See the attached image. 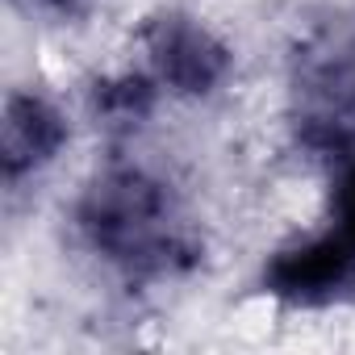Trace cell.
Instances as JSON below:
<instances>
[{
    "mask_svg": "<svg viewBox=\"0 0 355 355\" xmlns=\"http://www.w3.org/2000/svg\"><path fill=\"white\" fill-rule=\"evenodd\" d=\"M84 230L92 247L125 272H167L184 255V239L163 189L138 171L109 175L88 193Z\"/></svg>",
    "mask_w": 355,
    "mask_h": 355,
    "instance_id": "1",
    "label": "cell"
},
{
    "mask_svg": "<svg viewBox=\"0 0 355 355\" xmlns=\"http://www.w3.org/2000/svg\"><path fill=\"white\" fill-rule=\"evenodd\" d=\"M297 92L313 142H355V21L334 26L305 51Z\"/></svg>",
    "mask_w": 355,
    "mask_h": 355,
    "instance_id": "2",
    "label": "cell"
},
{
    "mask_svg": "<svg viewBox=\"0 0 355 355\" xmlns=\"http://www.w3.org/2000/svg\"><path fill=\"white\" fill-rule=\"evenodd\" d=\"M355 284V255L330 230L293 251H280L268 268V288L293 305H322Z\"/></svg>",
    "mask_w": 355,
    "mask_h": 355,
    "instance_id": "3",
    "label": "cell"
},
{
    "mask_svg": "<svg viewBox=\"0 0 355 355\" xmlns=\"http://www.w3.org/2000/svg\"><path fill=\"white\" fill-rule=\"evenodd\" d=\"M150 55L159 76L184 92H205L226 71V51L193 21H159L150 38Z\"/></svg>",
    "mask_w": 355,
    "mask_h": 355,
    "instance_id": "4",
    "label": "cell"
},
{
    "mask_svg": "<svg viewBox=\"0 0 355 355\" xmlns=\"http://www.w3.org/2000/svg\"><path fill=\"white\" fill-rule=\"evenodd\" d=\"M59 142H63V125L42 101H13L9 105V121H5L9 175H17L21 167H38L42 159H51L59 150Z\"/></svg>",
    "mask_w": 355,
    "mask_h": 355,
    "instance_id": "5",
    "label": "cell"
},
{
    "mask_svg": "<svg viewBox=\"0 0 355 355\" xmlns=\"http://www.w3.org/2000/svg\"><path fill=\"white\" fill-rule=\"evenodd\" d=\"M334 214H338V226H334V234L351 247V255H355V167L343 175V184H338V205H334Z\"/></svg>",
    "mask_w": 355,
    "mask_h": 355,
    "instance_id": "6",
    "label": "cell"
},
{
    "mask_svg": "<svg viewBox=\"0 0 355 355\" xmlns=\"http://www.w3.org/2000/svg\"><path fill=\"white\" fill-rule=\"evenodd\" d=\"M59 5H67V0H59Z\"/></svg>",
    "mask_w": 355,
    "mask_h": 355,
    "instance_id": "7",
    "label": "cell"
}]
</instances>
